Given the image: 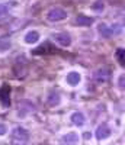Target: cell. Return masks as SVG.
<instances>
[{
  "label": "cell",
  "mask_w": 125,
  "mask_h": 145,
  "mask_svg": "<svg viewBox=\"0 0 125 145\" xmlns=\"http://www.w3.org/2000/svg\"><path fill=\"white\" fill-rule=\"evenodd\" d=\"M47 19L49 22H60L63 19L67 18V12L63 9V7H51L48 12H47Z\"/></svg>",
  "instance_id": "cell-1"
},
{
  "label": "cell",
  "mask_w": 125,
  "mask_h": 145,
  "mask_svg": "<svg viewBox=\"0 0 125 145\" xmlns=\"http://www.w3.org/2000/svg\"><path fill=\"white\" fill-rule=\"evenodd\" d=\"M53 39H54L58 45H61V46H68V45L71 44V36H70V33H67V32L54 33V35H53Z\"/></svg>",
  "instance_id": "cell-2"
},
{
  "label": "cell",
  "mask_w": 125,
  "mask_h": 145,
  "mask_svg": "<svg viewBox=\"0 0 125 145\" xmlns=\"http://www.w3.org/2000/svg\"><path fill=\"white\" fill-rule=\"evenodd\" d=\"M111 135V128L106 122H103L102 125H99L96 129V138L97 139H106Z\"/></svg>",
  "instance_id": "cell-3"
},
{
  "label": "cell",
  "mask_w": 125,
  "mask_h": 145,
  "mask_svg": "<svg viewBox=\"0 0 125 145\" xmlns=\"http://www.w3.org/2000/svg\"><path fill=\"white\" fill-rule=\"evenodd\" d=\"M12 135H13V138L16 139V141H22V142H25L28 138H29V132L25 129V128H20V126H18V128H15L13 129V132H12Z\"/></svg>",
  "instance_id": "cell-4"
},
{
  "label": "cell",
  "mask_w": 125,
  "mask_h": 145,
  "mask_svg": "<svg viewBox=\"0 0 125 145\" xmlns=\"http://www.w3.org/2000/svg\"><path fill=\"white\" fill-rule=\"evenodd\" d=\"M66 81L70 84V86H77V84L82 81V76H80V72L77 71H70L67 77H66Z\"/></svg>",
  "instance_id": "cell-5"
},
{
  "label": "cell",
  "mask_w": 125,
  "mask_h": 145,
  "mask_svg": "<svg viewBox=\"0 0 125 145\" xmlns=\"http://www.w3.org/2000/svg\"><path fill=\"white\" fill-rule=\"evenodd\" d=\"M74 22H76V25H79V26H90L93 23V19L86 16V15H79Z\"/></svg>",
  "instance_id": "cell-6"
},
{
  "label": "cell",
  "mask_w": 125,
  "mask_h": 145,
  "mask_svg": "<svg viewBox=\"0 0 125 145\" xmlns=\"http://www.w3.org/2000/svg\"><path fill=\"white\" fill-rule=\"evenodd\" d=\"M9 96H10V87L3 86L2 89H0V100H2V103H3L5 106H7V105L10 103Z\"/></svg>",
  "instance_id": "cell-7"
},
{
  "label": "cell",
  "mask_w": 125,
  "mask_h": 145,
  "mask_svg": "<svg viewBox=\"0 0 125 145\" xmlns=\"http://www.w3.org/2000/svg\"><path fill=\"white\" fill-rule=\"evenodd\" d=\"M23 39H25L26 44H35V42L39 41V33L36 31H29V32H26V35H25Z\"/></svg>",
  "instance_id": "cell-8"
},
{
  "label": "cell",
  "mask_w": 125,
  "mask_h": 145,
  "mask_svg": "<svg viewBox=\"0 0 125 145\" xmlns=\"http://www.w3.org/2000/svg\"><path fill=\"white\" fill-rule=\"evenodd\" d=\"M77 141H79V135L74 134V132H68V134L63 137V142H66L67 145H74Z\"/></svg>",
  "instance_id": "cell-9"
},
{
  "label": "cell",
  "mask_w": 125,
  "mask_h": 145,
  "mask_svg": "<svg viewBox=\"0 0 125 145\" xmlns=\"http://www.w3.org/2000/svg\"><path fill=\"white\" fill-rule=\"evenodd\" d=\"M108 76H109V71L106 68H101V70H97L95 72V78L99 81V83H103L108 80Z\"/></svg>",
  "instance_id": "cell-10"
},
{
  "label": "cell",
  "mask_w": 125,
  "mask_h": 145,
  "mask_svg": "<svg viewBox=\"0 0 125 145\" xmlns=\"http://www.w3.org/2000/svg\"><path fill=\"white\" fill-rule=\"evenodd\" d=\"M70 119H71V122H73L74 125H79V126H80V125L84 123V115H83V112H79V110L74 112Z\"/></svg>",
  "instance_id": "cell-11"
},
{
  "label": "cell",
  "mask_w": 125,
  "mask_h": 145,
  "mask_svg": "<svg viewBox=\"0 0 125 145\" xmlns=\"http://www.w3.org/2000/svg\"><path fill=\"white\" fill-rule=\"evenodd\" d=\"M48 103H49V106L60 105V94L57 91H51V93H49V96H48Z\"/></svg>",
  "instance_id": "cell-12"
},
{
  "label": "cell",
  "mask_w": 125,
  "mask_h": 145,
  "mask_svg": "<svg viewBox=\"0 0 125 145\" xmlns=\"http://www.w3.org/2000/svg\"><path fill=\"white\" fill-rule=\"evenodd\" d=\"M99 33H101L102 36H111V35H114V33H112L111 26L105 25V23H102V25H99Z\"/></svg>",
  "instance_id": "cell-13"
},
{
  "label": "cell",
  "mask_w": 125,
  "mask_h": 145,
  "mask_svg": "<svg viewBox=\"0 0 125 145\" xmlns=\"http://www.w3.org/2000/svg\"><path fill=\"white\" fill-rule=\"evenodd\" d=\"M105 9V2L103 0H95L92 3V10L93 12H102Z\"/></svg>",
  "instance_id": "cell-14"
},
{
  "label": "cell",
  "mask_w": 125,
  "mask_h": 145,
  "mask_svg": "<svg viewBox=\"0 0 125 145\" xmlns=\"http://www.w3.org/2000/svg\"><path fill=\"white\" fill-rule=\"evenodd\" d=\"M116 59L119 61L121 65H125V50L118 48V50H116Z\"/></svg>",
  "instance_id": "cell-15"
},
{
  "label": "cell",
  "mask_w": 125,
  "mask_h": 145,
  "mask_svg": "<svg viewBox=\"0 0 125 145\" xmlns=\"http://www.w3.org/2000/svg\"><path fill=\"white\" fill-rule=\"evenodd\" d=\"M13 5L15 3H0V16H3L5 13H7V10Z\"/></svg>",
  "instance_id": "cell-16"
},
{
  "label": "cell",
  "mask_w": 125,
  "mask_h": 145,
  "mask_svg": "<svg viewBox=\"0 0 125 145\" xmlns=\"http://www.w3.org/2000/svg\"><path fill=\"white\" fill-rule=\"evenodd\" d=\"M10 48V39L5 38V39H0V51H7Z\"/></svg>",
  "instance_id": "cell-17"
},
{
  "label": "cell",
  "mask_w": 125,
  "mask_h": 145,
  "mask_svg": "<svg viewBox=\"0 0 125 145\" xmlns=\"http://www.w3.org/2000/svg\"><path fill=\"white\" fill-rule=\"evenodd\" d=\"M118 87L121 90H125V74H121L118 78Z\"/></svg>",
  "instance_id": "cell-18"
},
{
  "label": "cell",
  "mask_w": 125,
  "mask_h": 145,
  "mask_svg": "<svg viewBox=\"0 0 125 145\" xmlns=\"http://www.w3.org/2000/svg\"><path fill=\"white\" fill-rule=\"evenodd\" d=\"M5 134H6V125L0 123V137H2V135H5Z\"/></svg>",
  "instance_id": "cell-19"
},
{
  "label": "cell",
  "mask_w": 125,
  "mask_h": 145,
  "mask_svg": "<svg viewBox=\"0 0 125 145\" xmlns=\"http://www.w3.org/2000/svg\"><path fill=\"white\" fill-rule=\"evenodd\" d=\"M90 137H92L90 132H83V138H84V139H89Z\"/></svg>",
  "instance_id": "cell-20"
},
{
  "label": "cell",
  "mask_w": 125,
  "mask_h": 145,
  "mask_svg": "<svg viewBox=\"0 0 125 145\" xmlns=\"http://www.w3.org/2000/svg\"><path fill=\"white\" fill-rule=\"evenodd\" d=\"M13 145H25V142H22V141H16V142H13Z\"/></svg>",
  "instance_id": "cell-21"
},
{
  "label": "cell",
  "mask_w": 125,
  "mask_h": 145,
  "mask_svg": "<svg viewBox=\"0 0 125 145\" xmlns=\"http://www.w3.org/2000/svg\"><path fill=\"white\" fill-rule=\"evenodd\" d=\"M122 22H124V25H125V16H124V20H122Z\"/></svg>",
  "instance_id": "cell-22"
}]
</instances>
